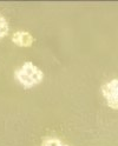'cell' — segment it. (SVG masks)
Here are the masks:
<instances>
[{"instance_id":"obj_1","label":"cell","mask_w":118,"mask_h":146,"mask_svg":"<svg viewBox=\"0 0 118 146\" xmlns=\"http://www.w3.org/2000/svg\"><path fill=\"white\" fill-rule=\"evenodd\" d=\"M14 77L25 88H31L40 84L44 79V73L31 61H26L24 65L18 68L14 73Z\"/></svg>"},{"instance_id":"obj_2","label":"cell","mask_w":118,"mask_h":146,"mask_svg":"<svg viewBox=\"0 0 118 146\" xmlns=\"http://www.w3.org/2000/svg\"><path fill=\"white\" fill-rule=\"evenodd\" d=\"M102 93L104 98L106 99V103L109 107H111L112 110L118 108V80L112 79L111 81H109L105 85L102 86Z\"/></svg>"},{"instance_id":"obj_3","label":"cell","mask_w":118,"mask_h":146,"mask_svg":"<svg viewBox=\"0 0 118 146\" xmlns=\"http://www.w3.org/2000/svg\"><path fill=\"white\" fill-rule=\"evenodd\" d=\"M12 41L20 47H31L33 44V36L27 31H18L12 35Z\"/></svg>"},{"instance_id":"obj_4","label":"cell","mask_w":118,"mask_h":146,"mask_svg":"<svg viewBox=\"0 0 118 146\" xmlns=\"http://www.w3.org/2000/svg\"><path fill=\"white\" fill-rule=\"evenodd\" d=\"M8 34V23L4 15L0 14V41Z\"/></svg>"},{"instance_id":"obj_5","label":"cell","mask_w":118,"mask_h":146,"mask_svg":"<svg viewBox=\"0 0 118 146\" xmlns=\"http://www.w3.org/2000/svg\"><path fill=\"white\" fill-rule=\"evenodd\" d=\"M64 143L57 138H46L43 140L41 146H61Z\"/></svg>"},{"instance_id":"obj_6","label":"cell","mask_w":118,"mask_h":146,"mask_svg":"<svg viewBox=\"0 0 118 146\" xmlns=\"http://www.w3.org/2000/svg\"><path fill=\"white\" fill-rule=\"evenodd\" d=\"M61 146H67V145H65V144H63V145H61Z\"/></svg>"}]
</instances>
